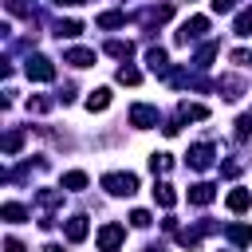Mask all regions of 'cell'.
<instances>
[{"label": "cell", "instance_id": "6da1fadb", "mask_svg": "<svg viewBox=\"0 0 252 252\" xmlns=\"http://www.w3.org/2000/svg\"><path fill=\"white\" fill-rule=\"evenodd\" d=\"M102 189L114 193V197H134L138 177H134V173H106V177H102Z\"/></svg>", "mask_w": 252, "mask_h": 252}, {"label": "cell", "instance_id": "7a4b0ae2", "mask_svg": "<svg viewBox=\"0 0 252 252\" xmlns=\"http://www.w3.org/2000/svg\"><path fill=\"white\" fill-rule=\"evenodd\" d=\"M205 32H209V16H189V20L177 28L173 39H177V43H189V39H201Z\"/></svg>", "mask_w": 252, "mask_h": 252}, {"label": "cell", "instance_id": "3957f363", "mask_svg": "<svg viewBox=\"0 0 252 252\" xmlns=\"http://www.w3.org/2000/svg\"><path fill=\"white\" fill-rule=\"evenodd\" d=\"M122 240H126V228H122V224H114V220H110V224H102V228H98V248H102V252H118V248H122Z\"/></svg>", "mask_w": 252, "mask_h": 252}, {"label": "cell", "instance_id": "277c9868", "mask_svg": "<svg viewBox=\"0 0 252 252\" xmlns=\"http://www.w3.org/2000/svg\"><path fill=\"white\" fill-rule=\"evenodd\" d=\"M24 71H28V79H35V83H51V79H55V67H51L47 55H32Z\"/></svg>", "mask_w": 252, "mask_h": 252}, {"label": "cell", "instance_id": "5b68a950", "mask_svg": "<svg viewBox=\"0 0 252 252\" xmlns=\"http://www.w3.org/2000/svg\"><path fill=\"white\" fill-rule=\"evenodd\" d=\"M213 154H217V150H213L209 142H197V146L185 154V161H189L193 169H209V165H213Z\"/></svg>", "mask_w": 252, "mask_h": 252}, {"label": "cell", "instance_id": "8992f818", "mask_svg": "<svg viewBox=\"0 0 252 252\" xmlns=\"http://www.w3.org/2000/svg\"><path fill=\"white\" fill-rule=\"evenodd\" d=\"M130 122H134V126H142V130H146V126H158V106L134 102V106H130Z\"/></svg>", "mask_w": 252, "mask_h": 252}, {"label": "cell", "instance_id": "52a82bcc", "mask_svg": "<svg viewBox=\"0 0 252 252\" xmlns=\"http://www.w3.org/2000/svg\"><path fill=\"white\" fill-rule=\"evenodd\" d=\"M146 63H150L154 75H169V55H165L161 47H150V51H146Z\"/></svg>", "mask_w": 252, "mask_h": 252}, {"label": "cell", "instance_id": "ba28073f", "mask_svg": "<svg viewBox=\"0 0 252 252\" xmlns=\"http://www.w3.org/2000/svg\"><path fill=\"white\" fill-rule=\"evenodd\" d=\"M217 91H224V98L232 102V98H240V94H244V83H240L236 75H220V79H217Z\"/></svg>", "mask_w": 252, "mask_h": 252}, {"label": "cell", "instance_id": "9c48e42d", "mask_svg": "<svg viewBox=\"0 0 252 252\" xmlns=\"http://www.w3.org/2000/svg\"><path fill=\"white\" fill-rule=\"evenodd\" d=\"M63 63H71V67H91V63H94V51H91V47H71V51L63 55Z\"/></svg>", "mask_w": 252, "mask_h": 252}, {"label": "cell", "instance_id": "30bf717a", "mask_svg": "<svg viewBox=\"0 0 252 252\" xmlns=\"http://www.w3.org/2000/svg\"><path fill=\"white\" fill-rule=\"evenodd\" d=\"M87 228H91V224H87V217H83V213H79V217H71V220H67V240H71V244L87 240Z\"/></svg>", "mask_w": 252, "mask_h": 252}, {"label": "cell", "instance_id": "8fae6325", "mask_svg": "<svg viewBox=\"0 0 252 252\" xmlns=\"http://www.w3.org/2000/svg\"><path fill=\"white\" fill-rule=\"evenodd\" d=\"M213 197H217V189H213L209 181H197V185L189 189V201H193V205H209Z\"/></svg>", "mask_w": 252, "mask_h": 252}, {"label": "cell", "instance_id": "7c38bea8", "mask_svg": "<svg viewBox=\"0 0 252 252\" xmlns=\"http://www.w3.org/2000/svg\"><path fill=\"white\" fill-rule=\"evenodd\" d=\"M154 201H158L161 209H173V205H177V193H173V185L158 181V185H154Z\"/></svg>", "mask_w": 252, "mask_h": 252}, {"label": "cell", "instance_id": "4fadbf2b", "mask_svg": "<svg viewBox=\"0 0 252 252\" xmlns=\"http://www.w3.org/2000/svg\"><path fill=\"white\" fill-rule=\"evenodd\" d=\"M224 205H228L232 213H244V209L252 205V193H248V189H232V193L224 197Z\"/></svg>", "mask_w": 252, "mask_h": 252}, {"label": "cell", "instance_id": "5bb4252c", "mask_svg": "<svg viewBox=\"0 0 252 252\" xmlns=\"http://www.w3.org/2000/svg\"><path fill=\"white\" fill-rule=\"evenodd\" d=\"M224 236H228L232 244H252V224H228Z\"/></svg>", "mask_w": 252, "mask_h": 252}, {"label": "cell", "instance_id": "9a60e30c", "mask_svg": "<svg viewBox=\"0 0 252 252\" xmlns=\"http://www.w3.org/2000/svg\"><path fill=\"white\" fill-rule=\"evenodd\" d=\"M106 55H114V59H130V55H134V43H130V39H110V43H106Z\"/></svg>", "mask_w": 252, "mask_h": 252}, {"label": "cell", "instance_id": "2e32d148", "mask_svg": "<svg viewBox=\"0 0 252 252\" xmlns=\"http://www.w3.org/2000/svg\"><path fill=\"white\" fill-rule=\"evenodd\" d=\"M106 106H110V91L106 87H98V91L87 94V110H106Z\"/></svg>", "mask_w": 252, "mask_h": 252}, {"label": "cell", "instance_id": "e0dca14e", "mask_svg": "<svg viewBox=\"0 0 252 252\" xmlns=\"http://www.w3.org/2000/svg\"><path fill=\"white\" fill-rule=\"evenodd\" d=\"M177 114H181V118L201 122V118H209V106H201V102H181V106H177Z\"/></svg>", "mask_w": 252, "mask_h": 252}, {"label": "cell", "instance_id": "ac0fdd59", "mask_svg": "<svg viewBox=\"0 0 252 252\" xmlns=\"http://www.w3.org/2000/svg\"><path fill=\"white\" fill-rule=\"evenodd\" d=\"M0 217H4V220H12V224H16V220H24V217H28V209H24V205H20V201H4V209H0Z\"/></svg>", "mask_w": 252, "mask_h": 252}, {"label": "cell", "instance_id": "d6986e66", "mask_svg": "<svg viewBox=\"0 0 252 252\" xmlns=\"http://www.w3.org/2000/svg\"><path fill=\"white\" fill-rule=\"evenodd\" d=\"M232 32H236V35H252V8H244V12L236 16V24H232Z\"/></svg>", "mask_w": 252, "mask_h": 252}, {"label": "cell", "instance_id": "ffe728a7", "mask_svg": "<svg viewBox=\"0 0 252 252\" xmlns=\"http://www.w3.org/2000/svg\"><path fill=\"white\" fill-rule=\"evenodd\" d=\"M126 24V12H102L98 16V28H122Z\"/></svg>", "mask_w": 252, "mask_h": 252}, {"label": "cell", "instance_id": "44dd1931", "mask_svg": "<svg viewBox=\"0 0 252 252\" xmlns=\"http://www.w3.org/2000/svg\"><path fill=\"white\" fill-rule=\"evenodd\" d=\"M79 32H83V24H79V20H63V24L55 28V35H59V39H63V35H67V39H75Z\"/></svg>", "mask_w": 252, "mask_h": 252}, {"label": "cell", "instance_id": "7402d4cb", "mask_svg": "<svg viewBox=\"0 0 252 252\" xmlns=\"http://www.w3.org/2000/svg\"><path fill=\"white\" fill-rule=\"evenodd\" d=\"M213 55H217V43H205V47L193 55V67H209V63H213Z\"/></svg>", "mask_w": 252, "mask_h": 252}, {"label": "cell", "instance_id": "603a6c76", "mask_svg": "<svg viewBox=\"0 0 252 252\" xmlns=\"http://www.w3.org/2000/svg\"><path fill=\"white\" fill-rule=\"evenodd\" d=\"M118 83L138 87V83H142V71H138V67H118Z\"/></svg>", "mask_w": 252, "mask_h": 252}, {"label": "cell", "instance_id": "cb8c5ba5", "mask_svg": "<svg viewBox=\"0 0 252 252\" xmlns=\"http://www.w3.org/2000/svg\"><path fill=\"white\" fill-rule=\"evenodd\" d=\"M83 185H87V173H83V169L63 173V189H83Z\"/></svg>", "mask_w": 252, "mask_h": 252}, {"label": "cell", "instance_id": "d4e9b609", "mask_svg": "<svg viewBox=\"0 0 252 252\" xmlns=\"http://www.w3.org/2000/svg\"><path fill=\"white\" fill-rule=\"evenodd\" d=\"M24 146V130H12V134H4V154H16Z\"/></svg>", "mask_w": 252, "mask_h": 252}, {"label": "cell", "instance_id": "484cf974", "mask_svg": "<svg viewBox=\"0 0 252 252\" xmlns=\"http://www.w3.org/2000/svg\"><path fill=\"white\" fill-rule=\"evenodd\" d=\"M35 201H39V205H43V209H55V205H59V201H63V193H59V189H43V193H39V197H35Z\"/></svg>", "mask_w": 252, "mask_h": 252}, {"label": "cell", "instance_id": "4316f807", "mask_svg": "<svg viewBox=\"0 0 252 252\" xmlns=\"http://www.w3.org/2000/svg\"><path fill=\"white\" fill-rule=\"evenodd\" d=\"M169 165H173L169 154H154V158H150V169H154V173H169Z\"/></svg>", "mask_w": 252, "mask_h": 252}, {"label": "cell", "instance_id": "83f0119b", "mask_svg": "<svg viewBox=\"0 0 252 252\" xmlns=\"http://www.w3.org/2000/svg\"><path fill=\"white\" fill-rule=\"evenodd\" d=\"M130 224H134V228H150V213H146V209H134V213H130Z\"/></svg>", "mask_w": 252, "mask_h": 252}, {"label": "cell", "instance_id": "f1b7e54d", "mask_svg": "<svg viewBox=\"0 0 252 252\" xmlns=\"http://www.w3.org/2000/svg\"><path fill=\"white\" fill-rule=\"evenodd\" d=\"M236 138H252V114L236 118Z\"/></svg>", "mask_w": 252, "mask_h": 252}, {"label": "cell", "instance_id": "f546056e", "mask_svg": "<svg viewBox=\"0 0 252 252\" xmlns=\"http://www.w3.org/2000/svg\"><path fill=\"white\" fill-rule=\"evenodd\" d=\"M8 12L12 16H32V4L28 0H8Z\"/></svg>", "mask_w": 252, "mask_h": 252}, {"label": "cell", "instance_id": "4dcf8cb0", "mask_svg": "<svg viewBox=\"0 0 252 252\" xmlns=\"http://www.w3.org/2000/svg\"><path fill=\"white\" fill-rule=\"evenodd\" d=\"M51 106V98H28V110H35V114H43Z\"/></svg>", "mask_w": 252, "mask_h": 252}, {"label": "cell", "instance_id": "1f68e13d", "mask_svg": "<svg viewBox=\"0 0 252 252\" xmlns=\"http://www.w3.org/2000/svg\"><path fill=\"white\" fill-rule=\"evenodd\" d=\"M236 0H213V12H232Z\"/></svg>", "mask_w": 252, "mask_h": 252}, {"label": "cell", "instance_id": "d6a6232c", "mask_svg": "<svg viewBox=\"0 0 252 252\" xmlns=\"http://www.w3.org/2000/svg\"><path fill=\"white\" fill-rule=\"evenodd\" d=\"M232 63H240V67L252 63V51H232Z\"/></svg>", "mask_w": 252, "mask_h": 252}, {"label": "cell", "instance_id": "836d02e7", "mask_svg": "<svg viewBox=\"0 0 252 252\" xmlns=\"http://www.w3.org/2000/svg\"><path fill=\"white\" fill-rule=\"evenodd\" d=\"M4 248H8V252H24V244H20L16 236H8V240H4Z\"/></svg>", "mask_w": 252, "mask_h": 252}, {"label": "cell", "instance_id": "e575fe53", "mask_svg": "<svg viewBox=\"0 0 252 252\" xmlns=\"http://www.w3.org/2000/svg\"><path fill=\"white\" fill-rule=\"evenodd\" d=\"M55 4H59V8H63V4H67V8H75V4H83V0H55Z\"/></svg>", "mask_w": 252, "mask_h": 252}, {"label": "cell", "instance_id": "d590c367", "mask_svg": "<svg viewBox=\"0 0 252 252\" xmlns=\"http://www.w3.org/2000/svg\"><path fill=\"white\" fill-rule=\"evenodd\" d=\"M43 252H63V244H47V248H43Z\"/></svg>", "mask_w": 252, "mask_h": 252}, {"label": "cell", "instance_id": "8d00e7d4", "mask_svg": "<svg viewBox=\"0 0 252 252\" xmlns=\"http://www.w3.org/2000/svg\"><path fill=\"white\" fill-rule=\"evenodd\" d=\"M146 252H165V248H161V244H150V248H146Z\"/></svg>", "mask_w": 252, "mask_h": 252}]
</instances>
